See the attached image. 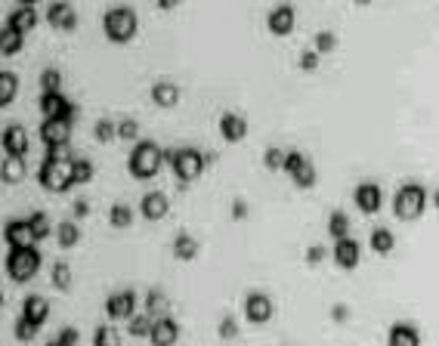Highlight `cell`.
<instances>
[{
    "instance_id": "cell-43",
    "label": "cell",
    "mask_w": 439,
    "mask_h": 346,
    "mask_svg": "<svg viewBox=\"0 0 439 346\" xmlns=\"http://www.w3.org/2000/svg\"><path fill=\"white\" fill-rule=\"evenodd\" d=\"M145 306H149V312H164V306H168L164 291L161 288H149V291H145Z\"/></svg>"
},
{
    "instance_id": "cell-1",
    "label": "cell",
    "mask_w": 439,
    "mask_h": 346,
    "mask_svg": "<svg viewBox=\"0 0 439 346\" xmlns=\"http://www.w3.org/2000/svg\"><path fill=\"white\" fill-rule=\"evenodd\" d=\"M161 164H164V152L155 139H139V143L133 145V152L127 155V170H130V176H136V179H152Z\"/></svg>"
},
{
    "instance_id": "cell-12",
    "label": "cell",
    "mask_w": 439,
    "mask_h": 346,
    "mask_svg": "<svg viewBox=\"0 0 439 346\" xmlns=\"http://www.w3.org/2000/svg\"><path fill=\"white\" fill-rule=\"evenodd\" d=\"M294 22H297V16H294V6H288V3H278V6H272V10H269V16H266V28H269L276 37H285V35H291V31H294Z\"/></svg>"
},
{
    "instance_id": "cell-52",
    "label": "cell",
    "mask_w": 439,
    "mask_h": 346,
    "mask_svg": "<svg viewBox=\"0 0 439 346\" xmlns=\"http://www.w3.org/2000/svg\"><path fill=\"white\" fill-rule=\"evenodd\" d=\"M177 0H158V10H174Z\"/></svg>"
},
{
    "instance_id": "cell-48",
    "label": "cell",
    "mask_w": 439,
    "mask_h": 346,
    "mask_svg": "<svg viewBox=\"0 0 439 346\" xmlns=\"http://www.w3.org/2000/svg\"><path fill=\"white\" fill-rule=\"evenodd\" d=\"M229 214H232V219H244V217L251 214L248 201H244V198H235V201H232V208H229Z\"/></svg>"
},
{
    "instance_id": "cell-8",
    "label": "cell",
    "mask_w": 439,
    "mask_h": 346,
    "mask_svg": "<svg viewBox=\"0 0 439 346\" xmlns=\"http://www.w3.org/2000/svg\"><path fill=\"white\" fill-rule=\"evenodd\" d=\"M41 111H44V121L46 118H62V121L75 124L78 118V105L65 99V93H41Z\"/></svg>"
},
{
    "instance_id": "cell-36",
    "label": "cell",
    "mask_w": 439,
    "mask_h": 346,
    "mask_svg": "<svg viewBox=\"0 0 439 346\" xmlns=\"http://www.w3.org/2000/svg\"><path fill=\"white\" fill-rule=\"evenodd\" d=\"M93 346H121V334H118L111 325H102V328H96V334H93Z\"/></svg>"
},
{
    "instance_id": "cell-47",
    "label": "cell",
    "mask_w": 439,
    "mask_h": 346,
    "mask_svg": "<svg viewBox=\"0 0 439 346\" xmlns=\"http://www.w3.org/2000/svg\"><path fill=\"white\" fill-rule=\"evenodd\" d=\"M56 340L62 343V346H78V340H81V334H78V328H71V325H69V328L59 331Z\"/></svg>"
},
{
    "instance_id": "cell-53",
    "label": "cell",
    "mask_w": 439,
    "mask_h": 346,
    "mask_svg": "<svg viewBox=\"0 0 439 346\" xmlns=\"http://www.w3.org/2000/svg\"><path fill=\"white\" fill-rule=\"evenodd\" d=\"M433 204H436V208H439V189L433 192Z\"/></svg>"
},
{
    "instance_id": "cell-16",
    "label": "cell",
    "mask_w": 439,
    "mask_h": 346,
    "mask_svg": "<svg viewBox=\"0 0 439 346\" xmlns=\"http://www.w3.org/2000/svg\"><path fill=\"white\" fill-rule=\"evenodd\" d=\"M46 22L53 28H62V31H75L78 28V12L71 3H50L46 6Z\"/></svg>"
},
{
    "instance_id": "cell-18",
    "label": "cell",
    "mask_w": 439,
    "mask_h": 346,
    "mask_svg": "<svg viewBox=\"0 0 439 346\" xmlns=\"http://www.w3.org/2000/svg\"><path fill=\"white\" fill-rule=\"evenodd\" d=\"M152 346H174L179 340V325H177V318H170V316H161V318H155V328H152Z\"/></svg>"
},
{
    "instance_id": "cell-54",
    "label": "cell",
    "mask_w": 439,
    "mask_h": 346,
    "mask_svg": "<svg viewBox=\"0 0 439 346\" xmlns=\"http://www.w3.org/2000/svg\"><path fill=\"white\" fill-rule=\"evenodd\" d=\"M44 346H62V343H59V340H50V343H44Z\"/></svg>"
},
{
    "instance_id": "cell-38",
    "label": "cell",
    "mask_w": 439,
    "mask_h": 346,
    "mask_svg": "<svg viewBox=\"0 0 439 346\" xmlns=\"http://www.w3.org/2000/svg\"><path fill=\"white\" fill-rule=\"evenodd\" d=\"M152 328H155V318H149V316H133L127 325V331L133 337H152Z\"/></svg>"
},
{
    "instance_id": "cell-25",
    "label": "cell",
    "mask_w": 439,
    "mask_h": 346,
    "mask_svg": "<svg viewBox=\"0 0 439 346\" xmlns=\"http://www.w3.org/2000/svg\"><path fill=\"white\" fill-rule=\"evenodd\" d=\"M368 244H371V251H375V254H390V251L396 248V235L387 229V226H377V229H371Z\"/></svg>"
},
{
    "instance_id": "cell-24",
    "label": "cell",
    "mask_w": 439,
    "mask_h": 346,
    "mask_svg": "<svg viewBox=\"0 0 439 346\" xmlns=\"http://www.w3.org/2000/svg\"><path fill=\"white\" fill-rule=\"evenodd\" d=\"M22 316L31 318L35 325H44L46 316H50V303H46L41 294H28V297H25V303H22Z\"/></svg>"
},
{
    "instance_id": "cell-21",
    "label": "cell",
    "mask_w": 439,
    "mask_h": 346,
    "mask_svg": "<svg viewBox=\"0 0 439 346\" xmlns=\"http://www.w3.org/2000/svg\"><path fill=\"white\" fill-rule=\"evenodd\" d=\"M139 210H143L145 219H164L170 210V201L164 192H145L143 201H139Z\"/></svg>"
},
{
    "instance_id": "cell-33",
    "label": "cell",
    "mask_w": 439,
    "mask_h": 346,
    "mask_svg": "<svg viewBox=\"0 0 439 346\" xmlns=\"http://www.w3.org/2000/svg\"><path fill=\"white\" fill-rule=\"evenodd\" d=\"M56 238H59V244H62V248H75L78 242H81V229H78V223H62L56 229Z\"/></svg>"
},
{
    "instance_id": "cell-14",
    "label": "cell",
    "mask_w": 439,
    "mask_h": 346,
    "mask_svg": "<svg viewBox=\"0 0 439 346\" xmlns=\"http://www.w3.org/2000/svg\"><path fill=\"white\" fill-rule=\"evenodd\" d=\"M352 201H356V208L362 210V214H377L384 204V192L377 183H362L352 192Z\"/></svg>"
},
{
    "instance_id": "cell-37",
    "label": "cell",
    "mask_w": 439,
    "mask_h": 346,
    "mask_svg": "<svg viewBox=\"0 0 439 346\" xmlns=\"http://www.w3.org/2000/svg\"><path fill=\"white\" fill-rule=\"evenodd\" d=\"M285 161H288V152L285 149H278V145H269V149H266V155H263L266 170H285Z\"/></svg>"
},
{
    "instance_id": "cell-19",
    "label": "cell",
    "mask_w": 439,
    "mask_h": 346,
    "mask_svg": "<svg viewBox=\"0 0 439 346\" xmlns=\"http://www.w3.org/2000/svg\"><path fill=\"white\" fill-rule=\"evenodd\" d=\"M3 152L6 155L25 158V152H28V133H25L22 124H6L3 127Z\"/></svg>"
},
{
    "instance_id": "cell-20",
    "label": "cell",
    "mask_w": 439,
    "mask_h": 346,
    "mask_svg": "<svg viewBox=\"0 0 439 346\" xmlns=\"http://www.w3.org/2000/svg\"><path fill=\"white\" fill-rule=\"evenodd\" d=\"M387 346H421V331H418V325H411V322L390 325Z\"/></svg>"
},
{
    "instance_id": "cell-40",
    "label": "cell",
    "mask_w": 439,
    "mask_h": 346,
    "mask_svg": "<svg viewBox=\"0 0 439 346\" xmlns=\"http://www.w3.org/2000/svg\"><path fill=\"white\" fill-rule=\"evenodd\" d=\"M93 133H96L99 143H111V139L118 136V124L109 121V118H99V121L93 124Z\"/></svg>"
},
{
    "instance_id": "cell-29",
    "label": "cell",
    "mask_w": 439,
    "mask_h": 346,
    "mask_svg": "<svg viewBox=\"0 0 439 346\" xmlns=\"http://www.w3.org/2000/svg\"><path fill=\"white\" fill-rule=\"evenodd\" d=\"M328 235L334 238V242L350 238V217L343 214V210H334V214L328 217Z\"/></svg>"
},
{
    "instance_id": "cell-50",
    "label": "cell",
    "mask_w": 439,
    "mask_h": 346,
    "mask_svg": "<svg viewBox=\"0 0 439 346\" xmlns=\"http://www.w3.org/2000/svg\"><path fill=\"white\" fill-rule=\"evenodd\" d=\"M325 260V248L322 244H312V248H307V263L310 266H319Z\"/></svg>"
},
{
    "instance_id": "cell-7",
    "label": "cell",
    "mask_w": 439,
    "mask_h": 346,
    "mask_svg": "<svg viewBox=\"0 0 439 346\" xmlns=\"http://www.w3.org/2000/svg\"><path fill=\"white\" fill-rule=\"evenodd\" d=\"M285 173L294 179V185L301 189H312L316 185V167L303 152H288V161H285Z\"/></svg>"
},
{
    "instance_id": "cell-51",
    "label": "cell",
    "mask_w": 439,
    "mask_h": 346,
    "mask_svg": "<svg viewBox=\"0 0 439 346\" xmlns=\"http://www.w3.org/2000/svg\"><path fill=\"white\" fill-rule=\"evenodd\" d=\"M87 214H90V204L84 201V198H78V201H75V219H84Z\"/></svg>"
},
{
    "instance_id": "cell-35",
    "label": "cell",
    "mask_w": 439,
    "mask_h": 346,
    "mask_svg": "<svg viewBox=\"0 0 439 346\" xmlns=\"http://www.w3.org/2000/svg\"><path fill=\"white\" fill-rule=\"evenodd\" d=\"M53 288L56 291H69L71 288V269H69V263H53Z\"/></svg>"
},
{
    "instance_id": "cell-26",
    "label": "cell",
    "mask_w": 439,
    "mask_h": 346,
    "mask_svg": "<svg viewBox=\"0 0 439 346\" xmlns=\"http://www.w3.org/2000/svg\"><path fill=\"white\" fill-rule=\"evenodd\" d=\"M22 44H25V35H22V31L10 28V25L0 31V53H3V56H16V53L22 50Z\"/></svg>"
},
{
    "instance_id": "cell-4",
    "label": "cell",
    "mask_w": 439,
    "mask_h": 346,
    "mask_svg": "<svg viewBox=\"0 0 439 346\" xmlns=\"http://www.w3.org/2000/svg\"><path fill=\"white\" fill-rule=\"evenodd\" d=\"M427 208V189L421 183H405L393 195V214L399 219H418Z\"/></svg>"
},
{
    "instance_id": "cell-3",
    "label": "cell",
    "mask_w": 439,
    "mask_h": 346,
    "mask_svg": "<svg viewBox=\"0 0 439 346\" xmlns=\"http://www.w3.org/2000/svg\"><path fill=\"white\" fill-rule=\"evenodd\" d=\"M102 28L111 44H127V41H133V35L139 28L136 12L130 6H115V10H109L102 16Z\"/></svg>"
},
{
    "instance_id": "cell-15",
    "label": "cell",
    "mask_w": 439,
    "mask_h": 346,
    "mask_svg": "<svg viewBox=\"0 0 439 346\" xmlns=\"http://www.w3.org/2000/svg\"><path fill=\"white\" fill-rule=\"evenodd\" d=\"M359 260H362V244H359L356 238H341V242H334V263L341 266V269H356Z\"/></svg>"
},
{
    "instance_id": "cell-27",
    "label": "cell",
    "mask_w": 439,
    "mask_h": 346,
    "mask_svg": "<svg viewBox=\"0 0 439 346\" xmlns=\"http://www.w3.org/2000/svg\"><path fill=\"white\" fill-rule=\"evenodd\" d=\"M174 257L177 260H195L198 257V238H192L189 232H179L174 238Z\"/></svg>"
},
{
    "instance_id": "cell-13",
    "label": "cell",
    "mask_w": 439,
    "mask_h": 346,
    "mask_svg": "<svg viewBox=\"0 0 439 346\" xmlns=\"http://www.w3.org/2000/svg\"><path fill=\"white\" fill-rule=\"evenodd\" d=\"M133 312H136V291L124 288L118 291V294H111L109 300H105V316L109 318H133Z\"/></svg>"
},
{
    "instance_id": "cell-42",
    "label": "cell",
    "mask_w": 439,
    "mask_h": 346,
    "mask_svg": "<svg viewBox=\"0 0 439 346\" xmlns=\"http://www.w3.org/2000/svg\"><path fill=\"white\" fill-rule=\"evenodd\" d=\"M334 46H337V35H334V31H319L316 41H312V50H316L319 56H322V53H331Z\"/></svg>"
},
{
    "instance_id": "cell-22",
    "label": "cell",
    "mask_w": 439,
    "mask_h": 346,
    "mask_svg": "<svg viewBox=\"0 0 439 346\" xmlns=\"http://www.w3.org/2000/svg\"><path fill=\"white\" fill-rule=\"evenodd\" d=\"M152 102L161 109H174L179 102V86L174 81H155L152 84Z\"/></svg>"
},
{
    "instance_id": "cell-23",
    "label": "cell",
    "mask_w": 439,
    "mask_h": 346,
    "mask_svg": "<svg viewBox=\"0 0 439 346\" xmlns=\"http://www.w3.org/2000/svg\"><path fill=\"white\" fill-rule=\"evenodd\" d=\"M6 25L10 28H16V31H31L37 25V10L31 3H22V6H16V10L10 12V19H6Z\"/></svg>"
},
{
    "instance_id": "cell-2",
    "label": "cell",
    "mask_w": 439,
    "mask_h": 346,
    "mask_svg": "<svg viewBox=\"0 0 439 346\" xmlns=\"http://www.w3.org/2000/svg\"><path fill=\"white\" fill-rule=\"evenodd\" d=\"M37 179H41V185H44V189H50V192H65V189L75 185V179H71V161H69V158H62V149L50 152V158L41 164Z\"/></svg>"
},
{
    "instance_id": "cell-11",
    "label": "cell",
    "mask_w": 439,
    "mask_h": 346,
    "mask_svg": "<svg viewBox=\"0 0 439 346\" xmlns=\"http://www.w3.org/2000/svg\"><path fill=\"white\" fill-rule=\"evenodd\" d=\"M244 316L254 325H266L272 318V297L263 294V291H251L244 297Z\"/></svg>"
},
{
    "instance_id": "cell-41",
    "label": "cell",
    "mask_w": 439,
    "mask_h": 346,
    "mask_svg": "<svg viewBox=\"0 0 439 346\" xmlns=\"http://www.w3.org/2000/svg\"><path fill=\"white\" fill-rule=\"evenodd\" d=\"M28 223H31V229H35V235L41 238V242L53 232V223H50V217H46L44 210H35V214L28 217Z\"/></svg>"
},
{
    "instance_id": "cell-17",
    "label": "cell",
    "mask_w": 439,
    "mask_h": 346,
    "mask_svg": "<svg viewBox=\"0 0 439 346\" xmlns=\"http://www.w3.org/2000/svg\"><path fill=\"white\" fill-rule=\"evenodd\" d=\"M220 136L226 143H242L248 136V121L242 115H235V111H226V115H220Z\"/></svg>"
},
{
    "instance_id": "cell-30",
    "label": "cell",
    "mask_w": 439,
    "mask_h": 346,
    "mask_svg": "<svg viewBox=\"0 0 439 346\" xmlns=\"http://www.w3.org/2000/svg\"><path fill=\"white\" fill-rule=\"evenodd\" d=\"M93 173H96V167H93L90 158H71V179H75V185L90 183Z\"/></svg>"
},
{
    "instance_id": "cell-49",
    "label": "cell",
    "mask_w": 439,
    "mask_h": 346,
    "mask_svg": "<svg viewBox=\"0 0 439 346\" xmlns=\"http://www.w3.org/2000/svg\"><path fill=\"white\" fill-rule=\"evenodd\" d=\"M331 318H334L337 325H347V322H350V306H347V303L331 306Z\"/></svg>"
},
{
    "instance_id": "cell-32",
    "label": "cell",
    "mask_w": 439,
    "mask_h": 346,
    "mask_svg": "<svg viewBox=\"0 0 439 346\" xmlns=\"http://www.w3.org/2000/svg\"><path fill=\"white\" fill-rule=\"evenodd\" d=\"M37 331H41V325H35L31 318H25V316H19V318H16V325H12V334H16V340H22V343L35 340Z\"/></svg>"
},
{
    "instance_id": "cell-28",
    "label": "cell",
    "mask_w": 439,
    "mask_h": 346,
    "mask_svg": "<svg viewBox=\"0 0 439 346\" xmlns=\"http://www.w3.org/2000/svg\"><path fill=\"white\" fill-rule=\"evenodd\" d=\"M0 173H3V183H19L25 176V158L6 155L3 164H0Z\"/></svg>"
},
{
    "instance_id": "cell-39",
    "label": "cell",
    "mask_w": 439,
    "mask_h": 346,
    "mask_svg": "<svg viewBox=\"0 0 439 346\" xmlns=\"http://www.w3.org/2000/svg\"><path fill=\"white\" fill-rule=\"evenodd\" d=\"M109 219L115 229H127V226L133 223V210L127 208V204H115V208L109 210Z\"/></svg>"
},
{
    "instance_id": "cell-34",
    "label": "cell",
    "mask_w": 439,
    "mask_h": 346,
    "mask_svg": "<svg viewBox=\"0 0 439 346\" xmlns=\"http://www.w3.org/2000/svg\"><path fill=\"white\" fill-rule=\"evenodd\" d=\"M62 71L59 69H44L41 71V93H62Z\"/></svg>"
},
{
    "instance_id": "cell-31",
    "label": "cell",
    "mask_w": 439,
    "mask_h": 346,
    "mask_svg": "<svg viewBox=\"0 0 439 346\" xmlns=\"http://www.w3.org/2000/svg\"><path fill=\"white\" fill-rule=\"evenodd\" d=\"M16 90H19V78L12 71H0V105H10L16 99Z\"/></svg>"
},
{
    "instance_id": "cell-6",
    "label": "cell",
    "mask_w": 439,
    "mask_h": 346,
    "mask_svg": "<svg viewBox=\"0 0 439 346\" xmlns=\"http://www.w3.org/2000/svg\"><path fill=\"white\" fill-rule=\"evenodd\" d=\"M164 161L174 164V173L179 176V183H192V179L201 176L208 158L198 149H174V152H164Z\"/></svg>"
},
{
    "instance_id": "cell-10",
    "label": "cell",
    "mask_w": 439,
    "mask_h": 346,
    "mask_svg": "<svg viewBox=\"0 0 439 346\" xmlns=\"http://www.w3.org/2000/svg\"><path fill=\"white\" fill-rule=\"evenodd\" d=\"M3 238H6V244H10V251L12 248H35V242H37L28 219H10V223L3 226Z\"/></svg>"
},
{
    "instance_id": "cell-5",
    "label": "cell",
    "mask_w": 439,
    "mask_h": 346,
    "mask_svg": "<svg viewBox=\"0 0 439 346\" xmlns=\"http://www.w3.org/2000/svg\"><path fill=\"white\" fill-rule=\"evenodd\" d=\"M37 269H41V251L12 248L10 254H6V275H10L12 282H19V284L31 282V278L37 275Z\"/></svg>"
},
{
    "instance_id": "cell-9",
    "label": "cell",
    "mask_w": 439,
    "mask_h": 346,
    "mask_svg": "<svg viewBox=\"0 0 439 346\" xmlns=\"http://www.w3.org/2000/svg\"><path fill=\"white\" fill-rule=\"evenodd\" d=\"M41 139L46 143V149H65L71 139V124L62 121V118H46L41 124Z\"/></svg>"
},
{
    "instance_id": "cell-46",
    "label": "cell",
    "mask_w": 439,
    "mask_h": 346,
    "mask_svg": "<svg viewBox=\"0 0 439 346\" xmlns=\"http://www.w3.org/2000/svg\"><path fill=\"white\" fill-rule=\"evenodd\" d=\"M297 65H301L303 71H316L319 69V53L316 50H303L301 59H297Z\"/></svg>"
},
{
    "instance_id": "cell-44",
    "label": "cell",
    "mask_w": 439,
    "mask_h": 346,
    "mask_svg": "<svg viewBox=\"0 0 439 346\" xmlns=\"http://www.w3.org/2000/svg\"><path fill=\"white\" fill-rule=\"evenodd\" d=\"M220 337H223V340H235V337H238V322L232 316L220 318Z\"/></svg>"
},
{
    "instance_id": "cell-45",
    "label": "cell",
    "mask_w": 439,
    "mask_h": 346,
    "mask_svg": "<svg viewBox=\"0 0 439 346\" xmlns=\"http://www.w3.org/2000/svg\"><path fill=\"white\" fill-rule=\"evenodd\" d=\"M118 136H121V139H136V136H139V124L133 121V118H124V121H118Z\"/></svg>"
}]
</instances>
